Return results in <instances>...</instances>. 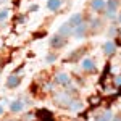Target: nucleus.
Segmentation results:
<instances>
[{
  "mask_svg": "<svg viewBox=\"0 0 121 121\" xmlns=\"http://www.w3.org/2000/svg\"><path fill=\"white\" fill-rule=\"evenodd\" d=\"M71 32H73V28L69 26V23L61 24V26H60V29H58V36H61V37H68Z\"/></svg>",
  "mask_w": 121,
  "mask_h": 121,
  "instance_id": "nucleus-1",
  "label": "nucleus"
},
{
  "mask_svg": "<svg viewBox=\"0 0 121 121\" xmlns=\"http://www.w3.org/2000/svg\"><path fill=\"white\" fill-rule=\"evenodd\" d=\"M36 115H37V118L40 121H53V116H52V113L48 110H39Z\"/></svg>",
  "mask_w": 121,
  "mask_h": 121,
  "instance_id": "nucleus-2",
  "label": "nucleus"
},
{
  "mask_svg": "<svg viewBox=\"0 0 121 121\" xmlns=\"http://www.w3.org/2000/svg\"><path fill=\"white\" fill-rule=\"evenodd\" d=\"M68 23H69V26H71V28L79 26V24L82 23V15H81V13H76V15H73V16H71V19H69Z\"/></svg>",
  "mask_w": 121,
  "mask_h": 121,
  "instance_id": "nucleus-3",
  "label": "nucleus"
},
{
  "mask_svg": "<svg viewBox=\"0 0 121 121\" xmlns=\"http://www.w3.org/2000/svg\"><path fill=\"white\" fill-rule=\"evenodd\" d=\"M55 100L58 103H63V105H69V103L73 102V100H71V97H69V95H66V94H60V95H56Z\"/></svg>",
  "mask_w": 121,
  "mask_h": 121,
  "instance_id": "nucleus-4",
  "label": "nucleus"
},
{
  "mask_svg": "<svg viewBox=\"0 0 121 121\" xmlns=\"http://www.w3.org/2000/svg\"><path fill=\"white\" fill-rule=\"evenodd\" d=\"M103 50H105V53L107 55H112L115 53V50H116V45H115V42H105V45H103Z\"/></svg>",
  "mask_w": 121,
  "mask_h": 121,
  "instance_id": "nucleus-5",
  "label": "nucleus"
},
{
  "mask_svg": "<svg viewBox=\"0 0 121 121\" xmlns=\"http://www.w3.org/2000/svg\"><path fill=\"white\" fill-rule=\"evenodd\" d=\"M19 84V78L16 74H13V76H10L8 79H7V86H8L10 89H13V87H16Z\"/></svg>",
  "mask_w": 121,
  "mask_h": 121,
  "instance_id": "nucleus-6",
  "label": "nucleus"
},
{
  "mask_svg": "<svg viewBox=\"0 0 121 121\" xmlns=\"http://www.w3.org/2000/svg\"><path fill=\"white\" fill-rule=\"evenodd\" d=\"M50 44H52V47H61L63 45V44H65V37H61V36H58V34H56L55 37L52 39V42H50Z\"/></svg>",
  "mask_w": 121,
  "mask_h": 121,
  "instance_id": "nucleus-7",
  "label": "nucleus"
},
{
  "mask_svg": "<svg viewBox=\"0 0 121 121\" xmlns=\"http://www.w3.org/2000/svg\"><path fill=\"white\" fill-rule=\"evenodd\" d=\"M86 24H82V23H81V24H79V26H76V31H73V34H74L76 37H82L84 34H86Z\"/></svg>",
  "mask_w": 121,
  "mask_h": 121,
  "instance_id": "nucleus-8",
  "label": "nucleus"
},
{
  "mask_svg": "<svg viewBox=\"0 0 121 121\" xmlns=\"http://www.w3.org/2000/svg\"><path fill=\"white\" fill-rule=\"evenodd\" d=\"M60 5H61L60 0H48V3H47L48 10H52V11H56V10L60 8Z\"/></svg>",
  "mask_w": 121,
  "mask_h": 121,
  "instance_id": "nucleus-9",
  "label": "nucleus"
},
{
  "mask_svg": "<svg viewBox=\"0 0 121 121\" xmlns=\"http://www.w3.org/2000/svg\"><path fill=\"white\" fill-rule=\"evenodd\" d=\"M68 81H69V78H68V74H65V73H60V74H56V78H55L56 84H66Z\"/></svg>",
  "mask_w": 121,
  "mask_h": 121,
  "instance_id": "nucleus-10",
  "label": "nucleus"
},
{
  "mask_svg": "<svg viewBox=\"0 0 121 121\" xmlns=\"http://www.w3.org/2000/svg\"><path fill=\"white\" fill-rule=\"evenodd\" d=\"M10 108H11V112H21V110H23V102H21V100H15V102L11 103V107H10Z\"/></svg>",
  "mask_w": 121,
  "mask_h": 121,
  "instance_id": "nucleus-11",
  "label": "nucleus"
},
{
  "mask_svg": "<svg viewBox=\"0 0 121 121\" xmlns=\"http://www.w3.org/2000/svg\"><path fill=\"white\" fill-rule=\"evenodd\" d=\"M103 7H105V2L103 0H92V8L94 10L100 11V10H103Z\"/></svg>",
  "mask_w": 121,
  "mask_h": 121,
  "instance_id": "nucleus-12",
  "label": "nucleus"
},
{
  "mask_svg": "<svg viewBox=\"0 0 121 121\" xmlns=\"http://www.w3.org/2000/svg\"><path fill=\"white\" fill-rule=\"evenodd\" d=\"M107 5H108V16H113V13H115V10H116V2H115V0H110Z\"/></svg>",
  "mask_w": 121,
  "mask_h": 121,
  "instance_id": "nucleus-13",
  "label": "nucleus"
},
{
  "mask_svg": "<svg viewBox=\"0 0 121 121\" xmlns=\"http://www.w3.org/2000/svg\"><path fill=\"white\" fill-rule=\"evenodd\" d=\"M82 68H84V69H94V61L91 60V58L82 60Z\"/></svg>",
  "mask_w": 121,
  "mask_h": 121,
  "instance_id": "nucleus-14",
  "label": "nucleus"
},
{
  "mask_svg": "<svg viewBox=\"0 0 121 121\" xmlns=\"http://www.w3.org/2000/svg\"><path fill=\"white\" fill-rule=\"evenodd\" d=\"M8 18V10H2L0 11V21H3V19Z\"/></svg>",
  "mask_w": 121,
  "mask_h": 121,
  "instance_id": "nucleus-15",
  "label": "nucleus"
},
{
  "mask_svg": "<svg viewBox=\"0 0 121 121\" xmlns=\"http://www.w3.org/2000/svg\"><path fill=\"white\" fill-rule=\"evenodd\" d=\"M89 102L92 103V105H95V103L100 102V97H91V99H89Z\"/></svg>",
  "mask_w": 121,
  "mask_h": 121,
  "instance_id": "nucleus-16",
  "label": "nucleus"
},
{
  "mask_svg": "<svg viewBox=\"0 0 121 121\" xmlns=\"http://www.w3.org/2000/svg\"><path fill=\"white\" fill-rule=\"evenodd\" d=\"M112 118H113V116H112V113H110V112H107V113H105V118H103V120H107V121H108V120H112Z\"/></svg>",
  "mask_w": 121,
  "mask_h": 121,
  "instance_id": "nucleus-17",
  "label": "nucleus"
},
{
  "mask_svg": "<svg viewBox=\"0 0 121 121\" xmlns=\"http://www.w3.org/2000/svg\"><path fill=\"white\" fill-rule=\"evenodd\" d=\"M53 60H55V55H48V58H47V61H48V63H52Z\"/></svg>",
  "mask_w": 121,
  "mask_h": 121,
  "instance_id": "nucleus-18",
  "label": "nucleus"
},
{
  "mask_svg": "<svg viewBox=\"0 0 121 121\" xmlns=\"http://www.w3.org/2000/svg\"><path fill=\"white\" fill-rule=\"evenodd\" d=\"M115 82L118 84V86H121V76H118V78H116V79H115Z\"/></svg>",
  "mask_w": 121,
  "mask_h": 121,
  "instance_id": "nucleus-19",
  "label": "nucleus"
},
{
  "mask_svg": "<svg viewBox=\"0 0 121 121\" xmlns=\"http://www.w3.org/2000/svg\"><path fill=\"white\" fill-rule=\"evenodd\" d=\"M2 113H3V107L0 105V115H2Z\"/></svg>",
  "mask_w": 121,
  "mask_h": 121,
  "instance_id": "nucleus-20",
  "label": "nucleus"
},
{
  "mask_svg": "<svg viewBox=\"0 0 121 121\" xmlns=\"http://www.w3.org/2000/svg\"><path fill=\"white\" fill-rule=\"evenodd\" d=\"M115 121H121V118H120V116H118V118H115Z\"/></svg>",
  "mask_w": 121,
  "mask_h": 121,
  "instance_id": "nucleus-21",
  "label": "nucleus"
},
{
  "mask_svg": "<svg viewBox=\"0 0 121 121\" xmlns=\"http://www.w3.org/2000/svg\"><path fill=\"white\" fill-rule=\"evenodd\" d=\"M97 121H107V120H103V118H100V120H97Z\"/></svg>",
  "mask_w": 121,
  "mask_h": 121,
  "instance_id": "nucleus-22",
  "label": "nucleus"
},
{
  "mask_svg": "<svg viewBox=\"0 0 121 121\" xmlns=\"http://www.w3.org/2000/svg\"><path fill=\"white\" fill-rule=\"evenodd\" d=\"M3 2H7V0H0V3H3Z\"/></svg>",
  "mask_w": 121,
  "mask_h": 121,
  "instance_id": "nucleus-23",
  "label": "nucleus"
},
{
  "mask_svg": "<svg viewBox=\"0 0 121 121\" xmlns=\"http://www.w3.org/2000/svg\"><path fill=\"white\" fill-rule=\"evenodd\" d=\"M118 19H120V23H121V15H120V18H118Z\"/></svg>",
  "mask_w": 121,
  "mask_h": 121,
  "instance_id": "nucleus-24",
  "label": "nucleus"
}]
</instances>
